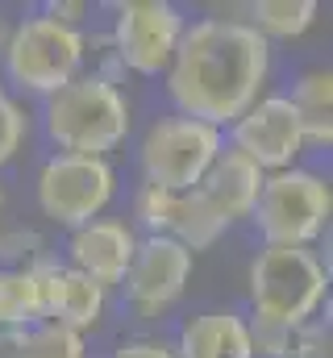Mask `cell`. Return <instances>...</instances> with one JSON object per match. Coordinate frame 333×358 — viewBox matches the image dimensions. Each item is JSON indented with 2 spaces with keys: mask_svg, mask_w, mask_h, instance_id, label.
<instances>
[{
  "mask_svg": "<svg viewBox=\"0 0 333 358\" xmlns=\"http://www.w3.org/2000/svg\"><path fill=\"white\" fill-rule=\"evenodd\" d=\"M271 76V42L238 17L187 21L175 59L163 71L175 113L229 129L262 96Z\"/></svg>",
  "mask_w": 333,
  "mask_h": 358,
  "instance_id": "obj_1",
  "label": "cell"
},
{
  "mask_svg": "<svg viewBox=\"0 0 333 358\" xmlns=\"http://www.w3.org/2000/svg\"><path fill=\"white\" fill-rule=\"evenodd\" d=\"M42 129L59 155L104 159L129 138V100L108 76L83 71L46 96Z\"/></svg>",
  "mask_w": 333,
  "mask_h": 358,
  "instance_id": "obj_2",
  "label": "cell"
},
{
  "mask_svg": "<svg viewBox=\"0 0 333 358\" xmlns=\"http://www.w3.org/2000/svg\"><path fill=\"white\" fill-rule=\"evenodd\" d=\"M330 300V271L304 246H262L250 263V317L300 329L321 317Z\"/></svg>",
  "mask_w": 333,
  "mask_h": 358,
  "instance_id": "obj_3",
  "label": "cell"
},
{
  "mask_svg": "<svg viewBox=\"0 0 333 358\" xmlns=\"http://www.w3.org/2000/svg\"><path fill=\"white\" fill-rule=\"evenodd\" d=\"M83 59H87V38L42 13L17 21L0 50L4 80L29 96H42V100L63 84H71L76 76H83Z\"/></svg>",
  "mask_w": 333,
  "mask_h": 358,
  "instance_id": "obj_4",
  "label": "cell"
},
{
  "mask_svg": "<svg viewBox=\"0 0 333 358\" xmlns=\"http://www.w3.org/2000/svg\"><path fill=\"white\" fill-rule=\"evenodd\" d=\"M333 192L330 179L309 167H288L262 179V192L250 208V221L262 246H313L330 229Z\"/></svg>",
  "mask_w": 333,
  "mask_h": 358,
  "instance_id": "obj_5",
  "label": "cell"
},
{
  "mask_svg": "<svg viewBox=\"0 0 333 358\" xmlns=\"http://www.w3.org/2000/svg\"><path fill=\"white\" fill-rule=\"evenodd\" d=\"M221 150H225L221 129H213L204 121H192L183 113L159 117V121H150V129L142 134V146H138L142 183L183 196L204 179V171L213 167V159Z\"/></svg>",
  "mask_w": 333,
  "mask_h": 358,
  "instance_id": "obj_6",
  "label": "cell"
},
{
  "mask_svg": "<svg viewBox=\"0 0 333 358\" xmlns=\"http://www.w3.org/2000/svg\"><path fill=\"white\" fill-rule=\"evenodd\" d=\"M117 196V171L108 159L87 155H50L38 171V208L63 229L96 221Z\"/></svg>",
  "mask_w": 333,
  "mask_h": 358,
  "instance_id": "obj_7",
  "label": "cell"
},
{
  "mask_svg": "<svg viewBox=\"0 0 333 358\" xmlns=\"http://www.w3.org/2000/svg\"><path fill=\"white\" fill-rule=\"evenodd\" d=\"M187 29V17L171 0H125L113 8V59L134 76H163L175 46Z\"/></svg>",
  "mask_w": 333,
  "mask_h": 358,
  "instance_id": "obj_8",
  "label": "cell"
},
{
  "mask_svg": "<svg viewBox=\"0 0 333 358\" xmlns=\"http://www.w3.org/2000/svg\"><path fill=\"white\" fill-rule=\"evenodd\" d=\"M192 267L196 255L183 250L175 238L166 234H146L138 238L134 263L125 271L121 287H125V304L138 317H163L171 304H179V296L192 283Z\"/></svg>",
  "mask_w": 333,
  "mask_h": 358,
  "instance_id": "obj_9",
  "label": "cell"
},
{
  "mask_svg": "<svg viewBox=\"0 0 333 358\" xmlns=\"http://www.w3.org/2000/svg\"><path fill=\"white\" fill-rule=\"evenodd\" d=\"M229 150L250 159L262 176L296 167V159L304 155V134L288 96H258L229 125Z\"/></svg>",
  "mask_w": 333,
  "mask_h": 358,
  "instance_id": "obj_10",
  "label": "cell"
},
{
  "mask_svg": "<svg viewBox=\"0 0 333 358\" xmlns=\"http://www.w3.org/2000/svg\"><path fill=\"white\" fill-rule=\"evenodd\" d=\"M38 292H42V321L67 325L76 334L96 329L108 308V287H100L96 279L55 259L38 267Z\"/></svg>",
  "mask_w": 333,
  "mask_h": 358,
  "instance_id": "obj_11",
  "label": "cell"
},
{
  "mask_svg": "<svg viewBox=\"0 0 333 358\" xmlns=\"http://www.w3.org/2000/svg\"><path fill=\"white\" fill-rule=\"evenodd\" d=\"M134 250H138V234L125 221L96 217L80 229H71V238H67V259L71 263L67 267L96 279L100 287H113V283L125 279V271L134 263Z\"/></svg>",
  "mask_w": 333,
  "mask_h": 358,
  "instance_id": "obj_12",
  "label": "cell"
},
{
  "mask_svg": "<svg viewBox=\"0 0 333 358\" xmlns=\"http://www.w3.org/2000/svg\"><path fill=\"white\" fill-rule=\"evenodd\" d=\"M262 171L242 159L238 150H221L217 159H213V167L204 171V179L196 183V192H200V200L225 221V225H234V221H250V208H254V200H258V192H262Z\"/></svg>",
  "mask_w": 333,
  "mask_h": 358,
  "instance_id": "obj_13",
  "label": "cell"
},
{
  "mask_svg": "<svg viewBox=\"0 0 333 358\" xmlns=\"http://www.w3.org/2000/svg\"><path fill=\"white\" fill-rule=\"evenodd\" d=\"M171 346H175V358H254L246 317L234 308H213V313L187 317Z\"/></svg>",
  "mask_w": 333,
  "mask_h": 358,
  "instance_id": "obj_14",
  "label": "cell"
},
{
  "mask_svg": "<svg viewBox=\"0 0 333 358\" xmlns=\"http://www.w3.org/2000/svg\"><path fill=\"white\" fill-rule=\"evenodd\" d=\"M288 104L296 108L304 146L330 150V142H333V76H330V67L300 71L292 92H288Z\"/></svg>",
  "mask_w": 333,
  "mask_h": 358,
  "instance_id": "obj_15",
  "label": "cell"
},
{
  "mask_svg": "<svg viewBox=\"0 0 333 358\" xmlns=\"http://www.w3.org/2000/svg\"><path fill=\"white\" fill-rule=\"evenodd\" d=\"M229 225L200 200V192L192 187V192H183L179 200H175V221H171V234L166 238H175L183 250H208V246H217L221 242V234H225Z\"/></svg>",
  "mask_w": 333,
  "mask_h": 358,
  "instance_id": "obj_16",
  "label": "cell"
},
{
  "mask_svg": "<svg viewBox=\"0 0 333 358\" xmlns=\"http://www.w3.org/2000/svg\"><path fill=\"white\" fill-rule=\"evenodd\" d=\"M317 13L321 4L317 0H258L250 4V21L267 42L271 38H300L317 25Z\"/></svg>",
  "mask_w": 333,
  "mask_h": 358,
  "instance_id": "obj_17",
  "label": "cell"
},
{
  "mask_svg": "<svg viewBox=\"0 0 333 358\" xmlns=\"http://www.w3.org/2000/svg\"><path fill=\"white\" fill-rule=\"evenodd\" d=\"M42 321L38 271H0V329H29Z\"/></svg>",
  "mask_w": 333,
  "mask_h": 358,
  "instance_id": "obj_18",
  "label": "cell"
},
{
  "mask_svg": "<svg viewBox=\"0 0 333 358\" xmlns=\"http://www.w3.org/2000/svg\"><path fill=\"white\" fill-rule=\"evenodd\" d=\"M25 346H29V358H87L83 334L67 329V325H55V321L29 325L25 329Z\"/></svg>",
  "mask_w": 333,
  "mask_h": 358,
  "instance_id": "obj_19",
  "label": "cell"
},
{
  "mask_svg": "<svg viewBox=\"0 0 333 358\" xmlns=\"http://www.w3.org/2000/svg\"><path fill=\"white\" fill-rule=\"evenodd\" d=\"M42 263H50V250L34 229L0 234V271H38Z\"/></svg>",
  "mask_w": 333,
  "mask_h": 358,
  "instance_id": "obj_20",
  "label": "cell"
},
{
  "mask_svg": "<svg viewBox=\"0 0 333 358\" xmlns=\"http://www.w3.org/2000/svg\"><path fill=\"white\" fill-rule=\"evenodd\" d=\"M175 192H163V187H150L142 183L134 192V217L142 221L146 234H171V221H175Z\"/></svg>",
  "mask_w": 333,
  "mask_h": 358,
  "instance_id": "obj_21",
  "label": "cell"
},
{
  "mask_svg": "<svg viewBox=\"0 0 333 358\" xmlns=\"http://www.w3.org/2000/svg\"><path fill=\"white\" fill-rule=\"evenodd\" d=\"M288 358H333V329L330 317H313L292 334V355Z\"/></svg>",
  "mask_w": 333,
  "mask_h": 358,
  "instance_id": "obj_22",
  "label": "cell"
},
{
  "mask_svg": "<svg viewBox=\"0 0 333 358\" xmlns=\"http://www.w3.org/2000/svg\"><path fill=\"white\" fill-rule=\"evenodd\" d=\"M25 134H29V117H25V108H21L17 100H4V104H0V167L17 159Z\"/></svg>",
  "mask_w": 333,
  "mask_h": 358,
  "instance_id": "obj_23",
  "label": "cell"
},
{
  "mask_svg": "<svg viewBox=\"0 0 333 358\" xmlns=\"http://www.w3.org/2000/svg\"><path fill=\"white\" fill-rule=\"evenodd\" d=\"M108 358H175V346L163 342V338H129Z\"/></svg>",
  "mask_w": 333,
  "mask_h": 358,
  "instance_id": "obj_24",
  "label": "cell"
},
{
  "mask_svg": "<svg viewBox=\"0 0 333 358\" xmlns=\"http://www.w3.org/2000/svg\"><path fill=\"white\" fill-rule=\"evenodd\" d=\"M42 17H50V21H59V25L80 29V21L87 17V4H83V0H50V4L42 8Z\"/></svg>",
  "mask_w": 333,
  "mask_h": 358,
  "instance_id": "obj_25",
  "label": "cell"
},
{
  "mask_svg": "<svg viewBox=\"0 0 333 358\" xmlns=\"http://www.w3.org/2000/svg\"><path fill=\"white\" fill-rule=\"evenodd\" d=\"M0 358H29L25 329H0Z\"/></svg>",
  "mask_w": 333,
  "mask_h": 358,
  "instance_id": "obj_26",
  "label": "cell"
},
{
  "mask_svg": "<svg viewBox=\"0 0 333 358\" xmlns=\"http://www.w3.org/2000/svg\"><path fill=\"white\" fill-rule=\"evenodd\" d=\"M4 42H8V21L0 17V50H4Z\"/></svg>",
  "mask_w": 333,
  "mask_h": 358,
  "instance_id": "obj_27",
  "label": "cell"
},
{
  "mask_svg": "<svg viewBox=\"0 0 333 358\" xmlns=\"http://www.w3.org/2000/svg\"><path fill=\"white\" fill-rule=\"evenodd\" d=\"M4 208H8V192H4V183H0V217H4Z\"/></svg>",
  "mask_w": 333,
  "mask_h": 358,
  "instance_id": "obj_28",
  "label": "cell"
},
{
  "mask_svg": "<svg viewBox=\"0 0 333 358\" xmlns=\"http://www.w3.org/2000/svg\"><path fill=\"white\" fill-rule=\"evenodd\" d=\"M4 100H8V92H4V80H0V104H4Z\"/></svg>",
  "mask_w": 333,
  "mask_h": 358,
  "instance_id": "obj_29",
  "label": "cell"
}]
</instances>
